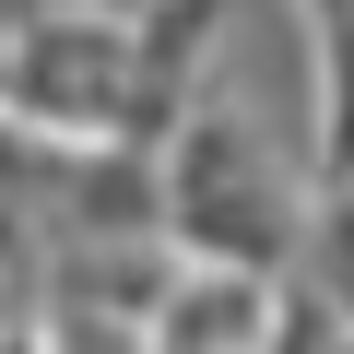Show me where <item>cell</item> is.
<instances>
[{
	"instance_id": "1",
	"label": "cell",
	"mask_w": 354,
	"mask_h": 354,
	"mask_svg": "<svg viewBox=\"0 0 354 354\" xmlns=\"http://www.w3.org/2000/svg\"><path fill=\"white\" fill-rule=\"evenodd\" d=\"M307 225H319V165L272 118H248L236 95H201V118L165 142V236L189 260L283 283L307 260Z\"/></svg>"
},
{
	"instance_id": "2",
	"label": "cell",
	"mask_w": 354,
	"mask_h": 354,
	"mask_svg": "<svg viewBox=\"0 0 354 354\" xmlns=\"http://www.w3.org/2000/svg\"><path fill=\"white\" fill-rule=\"evenodd\" d=\"M130 83H142V48H130V12L118 0H59V12L0 36V106L24 130H59V142H130Z\"/></svg>"
},
{
	"instance_id": "3",
	"label": "cell",
	"mask_w": 354,
	"mask_h": 354,
	"mask_svg": "<svg viewBox=\"0 0 354 354\" xmlns=\"http://www.w3.org/2000/svg\"><path fill=\"white\" fill-rule=\"evenodd\" d=\"M272 307H283L272 272L189 260V272H177V295L153 307V354H272Z\"/></svg>"
}]
</instances>
